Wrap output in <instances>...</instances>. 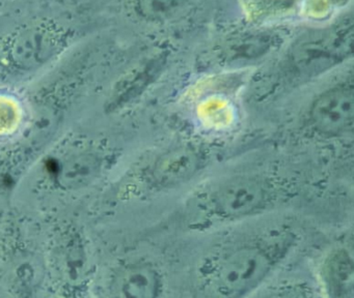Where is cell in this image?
<instances>
[{
	"label": "cell",
	"mask_w": 354,
	"mask_h": 298,
	"mask_svg": "<svg viewBox=\"0 0 354 298\" xmlns=\"http://www.w3.org/2000/svg\"><path fill=\"white\" fill-rule=\"evenodd\" d=\"M297 239L292 230H273L223 246L201 269L205 291L217 297L250 295L277 271Z\"/></svg>",
	"instance_id": "6da1fadb"
},
{
	"label": "cell",
	"mask_w": 354,
	"mask_h": 298,
	"mask_svg": "<svg viewBox=\"0 0 354 298\" xmlns=\"http://www.w3.org/2000/svg\"><path fill=\"white\" fill-rule=\"evenodd\" d=\"M283 197L281 184L267 174H234L196 192L188 210L198 223H235L270 210Z\"/></svg>",
	"instance_id": "7a4b0ae2"
},
{
	"label": "cell",
	"mask_w": 354,
	"mask_h": 298,
	"mask_svg": "<svg viewBox=\"0 0 354 298\" xmlns=\"http://www.w3.org/2000/svg\"><path fill=\"white\" fill-rule=\"evenodd\" d=\"M78 35L72 25L59 19L26 21L0 39V68L16 76L39 72L72 49Z\"/></svg>",
	"instance_id": "3957f363"
},
{
	"label": "cell",
	"mask_w": 354,
	"mask_h": 298,
	"mask_svg": "<svg viewBox=\"0 0 354 298\" xmlns=\"http://www.w3.org/2000/svg\"><path fill=\"white\" fill-rule=\"evenodd\" d=\"M352 41V23H342L296 43L288 58V74L306 79L322 74L351 57Z\"/></svg>",
	"instance_id": "277c9868"
},
{
	"label": "cell",
	"mask_w": 354,
	"mask_h": 298,
	"mask_svg": "<svg viewBox=\"0 0 354 298\" xmlns=\"http://www.w3.org/2000/svg\"><path fill=\"white\" fill-rule=\"evenodd\" d=\"M354 124L352 81H342L319 93L306 112V128L324 140L351 136Z\"/></svg>",
	"instance_id": "5b68a950"
},
{
	"label": "cell",
	"mask_w": 354,
	"mask_h": 298,
	"mask_svg": "<svg viewBox=\"0 0 354 298\" xmlns=\"http://www.w3.org/2000/svg\"><path fill=\"white\" fill-rule=\"evenodd\" d=\"M209 163L206 149L194 143L174 145L159 153L147 166L145 181L156 192L176 190L200 175Z\"/></svg>",
	"instance_id": "8992f818"
},
{
	"label": "cell",
	"mask_w": 354,
	"mask_h": 298,
	"mask_svg": "<svg viewBox=\"0 0 354 298\" xmlns=\"http://www.w3.org/2000/svg\"><path fill=\"white\" fill-rule=\"evenodd\" d=\"M320 283L330 298L354 297V260L351 246L331 248L320 265Z\"/></svg>",
	"instance_id": "52a82bcc"
},
{
	"label": "cell",
	"mask_w": 354,
	"mask_h": 298,
	"mask_svg": "<svg viewBox=\"0 0 354 298\" xmlns=\"http://www.w3.org/2000/svg\"><path fill=\"white\" fill-rule=\"evenodd\" d=\"M113 290L123 297H159L165 291V279L159 267L150 261L125 265L113 281Z\"/></svg>",
	"instance_id": "ba28073f"
},
{
	"label": "cell",
	"mask_w": 354,
	"mask_h": 298,
	"mask_svg": "<svg viewBox=\"0 0 354 298\" xmlns=\"http://www.w3.org/2000/svg\"><path fill=\"white\" fill-rule=\"evenodd\" d=\"M194 0H131L132 12L150 23H163L179 16Z\"/></svg>",
	"instance_id": "9c48e42d"
},
{
	"label": "cell",
	"mask_w": 354,
	"mask_h": 298,
	"mask_svg": "<svg viewBox=\"0 0 354 298\" xmlns=\"http://www.w3.org/2000/svg\"><path fill=\"white\" fill-rule=\"evenodd\" d=\"M96 159L94 155H80L72 157L64 163L62 168L64 182L69 186H80L88 181L91 174L97 170Z\"/></svg>",
	"instance_id": "30bf717a"
},
{
	"label": "cell",
	"mask_w": 354,
	"mask_h": 298,
	"mask_svg": "<svg viewBox=\"0 0 354 298\" xmlns=\"http://www.w3.org/2000/svg\"><path fill=\"white\" fill-rule=\"evenodd\" d=\"M272 41H269L267 37L261 35H254L250 39H244L237 46H234L229 50L227 59L232 61H246V60H254L264 55L271 48Z\"/></svg>",
	"instance_id": "8fae6325"
}]
</instances>
